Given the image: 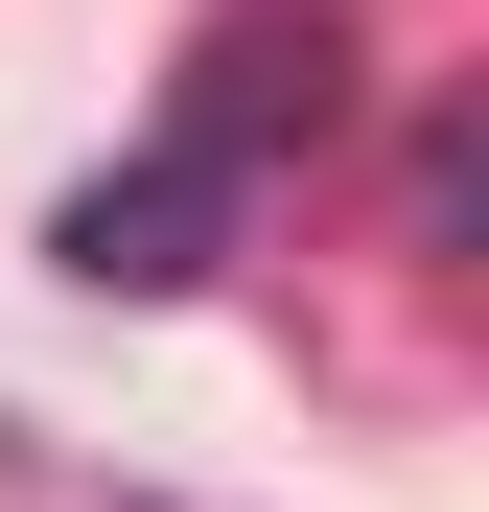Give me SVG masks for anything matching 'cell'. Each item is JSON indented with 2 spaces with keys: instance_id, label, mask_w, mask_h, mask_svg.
Instances as JSON below:
<instances>
[{
  "instance_id": "cell-1",
  "label": "cell",
  "mask_w": 489,
  "mask_h": 512,
  "mask_svg": "<svg viewBox=\"0 0 489 512\" xmlns=\"http://www.w3.org/2000/svg\"><path fill=\"white\" fill-rule=\"evenodd\" d=\"M210 233H233V163H187V140H163V163H94V187L47 210V256H70L94 303H187Z\"/></svg>"
},
{
  "instance_id": "cell-2",
  "label": "cell",
  "mask_w": 489,
  "mask_h": 512,
  "mask_svg": "<svg viewBox=\"0 0 489 512\" xmlns=\"http://www.w3.org/2000/svg\"><path fill=\"white\" fill-rule=\"evenodd\" d=\"M326 70H350V47H210V94H187V163H257L280 117H326Z\"/></svg>"
}]
</instances>
